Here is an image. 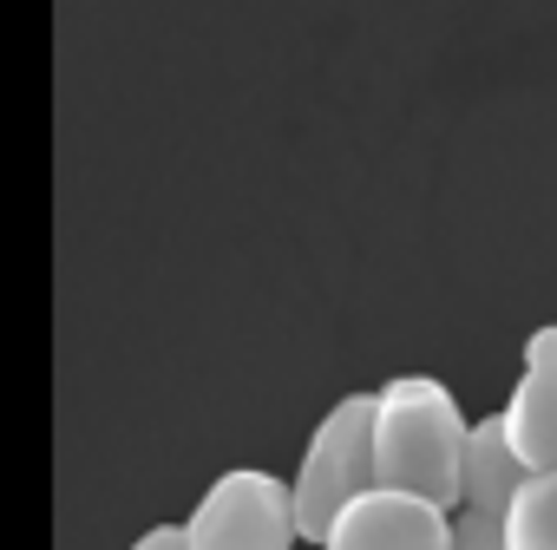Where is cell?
Segmentation results:
<instances>
[{
	"label": "cell",
	"instance_id": "5b68a950",
	"mask_svg": "<svg viewBox=\"0 0 557 550\" xmlns=\"http://www.w3.org/2000/svg\"><path fill=\"white\" fill-rule=\"evenodd\" d=\"M524 459H518V446H511V426H505V413H485V420H472V439H466V504L459 511H492V517H505L511 511V498L524 491Z\"/></svg>",
	"mask_w": 557,
	"mask_h": 550
},
{
	"label": "cell",
	"instance_id": "3957f363",
	"mask_svg": "<svg viewBox=\"0 0 557 550\" xmlns=\"http://www.w3.org/2000/svg\"><path fill=\"white\" fill-rule=\"evenodd\" d=\"M190 550H296V485L262 465L223 472L184 517Z\"/></svg>",
	"mask_w": 557,
	"mask_h": 550
},
{
	"label": "cell",
	"instance_id": "30bf717a",
	"mask_svg": "<svg viewBox=\"0 0 557 550\" xmlns=\"http://www.w3.org/2000/svg\"><path fill=\"white\" fill-rule=\"evenodd\" d=\"M132 550H190V530L184 524H151L132 537Z\"/></svg>",
	"mask_w": 557,
	"mask_h": 550
},
{
	"label": "cell",
	"instance_id": "277c9868",
	"mask_svg": "<svg viewBox=\"0 0 557 550\" xmlns=\"http://www.w3.org/2000/svg\"><path fill=\"white\" fill-rule=\"evenodd\" d=\"M453 517L459 511H446L433 498L374 485V491H361L335 517V530L322 537V550H453Z\"/></svg>",
	"mask_w": 557,
	"mask_h": 550
},
{
	"label": "cell",
	"instance_id": "52a82bcc",
	"mask_svg": "<svg viewBox=\"0 0 557 550\" xmlns=\"http://www.w3.org/2000/svg\"><path fill=\"white\" fill-rule=\"evenodd\" d=\"M505 543L511 550H557V472L524 478V491L505 511Z\"/></svg>",
	"mask_w": 557,
	"mask_h": 550
},
{
	"label": "cell",
	"instance_id": "7a4b0ae2",
	"mask_svg": "<svg viewBox=\"0 0 557 550\" xmlns=\"http://www.w3.org/2000/svg\"><path fill=\"white\" fill-rule=\"evenodd\" d=\"M374 485H381L374 478V393H348L322 413V426L309 433L302 465H296V530H302V543L322 550L335 517Z\"/></svg>",
	"mask_w": 557,
	"mask_h": 550
},
{
	"label": "cell",
	"instance_id": "6da1fadb",
	"mask_svg": "<svg viewBox=\"0 0 557 550\" xmlns=\"http://www.w3.org/2000/svg\"><path fill=\"white\" fill-rule=\"evenodd\" d=\"M466 439L472 420L459 393L433 374H394L374 387V478L433 504H466Z\"/></svg>",
	"mask_w": 557,
	"mask_h": 550
},
{
	"label": "cell",
	"instance_id": "8992f818",
	"mask_svg": "<svg viewBox=\"0 0 557 550\" xmlns=\"http://www.w3.org/2000/svg\"><path fill=\"white\" fill-rule=\"evenodd\" d=\"M505 426L524 472H557V374H518L505 400Z\"/></svg>",
	"mask_w": 557,
	"mask_h": 550
},
{
	"label": "cell",
	"instance_id": "9c48e42d",
	"mask_svg": "<svg viewBox=\"0 0 557 550\" xmlns=\"http://www.w3.org/2000/svg\"><path fill=\"white\" fill-rule=\"evenodd\" d=\"M524 374H557V322L524 335Z\"/></svg>",
	"mask_w": 557,
	"mask_h": 550
},
{
	"label": "cell",
	"instance_id": "ba28073f",
	"mask_svg": "<svg viewBox=\"0 0 557 550\" xmlns=\"http://www.w3.org/2000/svg\"><path fill=\"white\" fill-rule=\"evenodd\" d=\"M453 550H511V543H505V517H492V511H459V517H453Z\"/></svg>",
	"mask_w": 557,
	"mask_h": 550
}]
</instances>
